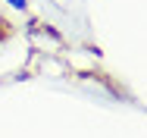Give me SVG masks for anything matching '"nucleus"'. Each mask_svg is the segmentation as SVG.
Masks as SVG:
<instances>
[{"label":"nucleus","mask_w":147,"mask_h":138,"mask_svg":"<svg viewBox=\"0 0 147 138\" xmlns=\"http://www.w3.org/2000/svg\"><path fill=\"white\" fill-rule=\"evenodd\" d=\"M6 35H9V31H6V22L0 19V44H3V38H6Z\"/></svg>","instance_id":"2"},{"label":"nucleus","mask_w":147,"mask_h":138,"mask_svg":"<svg viewBox=\"0 0 147 138\" xmlns=\"http://www.w3.org/2000/svg\"><path fill=\"white\" fill-rule=\"evenodd\" d=\"M6 6H9V10H19V13H25V10H28V0H6Z\"/></svg>","instance_id":"1"}]
</instances>
